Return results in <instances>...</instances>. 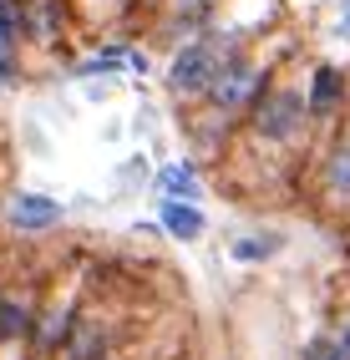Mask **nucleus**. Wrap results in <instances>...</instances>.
Here are the masks:
<instances>
[{"label":"nucleus","instance_id":"obj_6","mask_svg":"<svg viewBox=\"0 0 350 360\" xmlns=\"http://www.w3.org/2000/svg\"><path fill=\"white\" fill-rule=\"evenodd\" d=\"M26 330H31V309L20 304V300H11V295H0V345L20 340Z\"/></svg>","mask_w":350,"mask_h":360},{"label":"nucleus","instance_id":"obj_13","mask_svg":"<svg viewBox=\"0 0 350 360\" xmlns=\"http://www.w3.org/2000/svg\"><path fill=\"white\" fill-rule=\"evenodd\" d=\"M340 360H350V330H345V340H340Z\"/></svg>","mask_w":350,"mask_h":360},{"label":"nucleus","instance_id":"obj_4","mask_svg":"<svg viewBox=\"0 0 350 360\" xmlns=\"http://www.w3.org/2000/svg\"><path fill=\"white\" fill-rule=\"evenodd\" d=\"M157 219H162V229H168L173 238H183V244H188V238H198V233H203V213H198L193 203L162 198V203H157Z\"/></svg>","mask_w":350,"mask_h":360},{"label":"nucleus","instance_id":"obj_11","mask_svg":"<svg viewBox=\"0 0 350 360\" xmlns=\"http://www.w3.org/2000/svg\"><path fill=\"white\" fill-rule=\"evenodd\" d=\"M335 188H345V193H350V153L335 158Z\"/></svg>","mask_w":350,"mask_h":360},{"label":"nucleus","instance_id":"obj_10","mask_svg":"<svg viewBox=\"0 0 350 360\" xmlns=\"http://www.w3.org/2000/svg\"><path fill=\"white\" fill-rule=\"evenodd\" d=\"M0 41H15V6H0Z\"/></svg>","mask_w":350,"mask_h":360},{"label":"nucleus","instance_id":"obj_3","mask_svg":"<svg viewBox=\"0 0 350 360\" xmlns=\"http://www.w3.org/2000/svg\"><path fill=\"white\" fill-rule=\"evenodd\" d=\"M299 112H305V102L294 91H269L264 107H259V132L264 137H290L299 127Z\"/></svg>","mask_w":350,"mask_h":360},{"label":"nucleus","instance_id":"obj_9","mask_svg":"<svg viewBox=\"0 0 350 360\" xmlns=\"http://www.w3.org/2000/svg\"><path fill=\"white\" fill-rule=\"evenodd\" d=\"M274 249H279L274 238H244V244H233V259H264Z\"/></svg>","mask_w":350,"mask_h":360},{"label":"nucleus","instance_id":"obj_1","mask_svg":"<svg viewBox=\"0 0 350 360\" xmlns=\"http://www.w3.org/2000/svg\"><path fill=\"white\" fill-rule=\"evenodd\" d=\"M6 213H11V229H20V233H36V229H56L61 224V203L46 198V193H15Z\"/></svg>","mask_w":350,"mask_h":360},{"label":"nucleus","instance_id":"obj_7","mask_svg":"<svg viewBox=\"0 0 350 360\" xmlns=\"http://www.w3.org/2000/svg\"><path fill=\"white\" fill-rule=\"evenodd\" d=\"M249 86H254V71H244V66L239 71H223V77L214 82V102L219 107H239L249 97Z\"/></svg>","mask_w":350,"mask_h":360},{"label":"nucleus","instance_id":"obj_5","mask_svg":"<svg viewBox=\"0 0 350 360\" xmlns=\"http://www.w3.org/2000/svg\"><path fill=\"white\" fill-rule=\"evenodd\" d=\"M157 188L168 198H178V203H188V198H198L203 193V183H198V173L188 162H168V167H157Z\"/></svg>","mask_w":350,"mask_h":360},{"label":"nucleus","instance_id":"obj_8","mask_svg":"<svg viewBox=\"0 0 350 360\" xmlns=\"http://www.w3.org/2000/svg\"><path fill=\"white\" fill-rule=\"evenodd\" d=\"M335 97H340V77H335V71H315L310 107H315V112H330V107H335Z\"/></svg>","mask_w":350,"mask_h":360},{"label":"nucleus","instance_id":"obj_2","mask_svg":"<svg viewBox=\"0 0 350 360\" xmlns=\"http://www.w3.org/2000/svg\"><path fill=\"white\" fill-rule=\"evenodd\" d=\"M214 56L203 46H183L178 61H173V86L178 91H214Z\"/></svg>","mask_w":350,"mask_h":360},{"label":"nucleus","instance_id":"obj_12","mask_svg":"<svg viewBox=\"0 0 350 360\" xmlns=\"http://www.w3.org/2000/svg\"><path fill=\"white\" fill-rule=\"evenodd\" d=\"M315 360H340V350H315Z\"/></svg>","mask_w":350,"mask_h":360}]
</instances>
